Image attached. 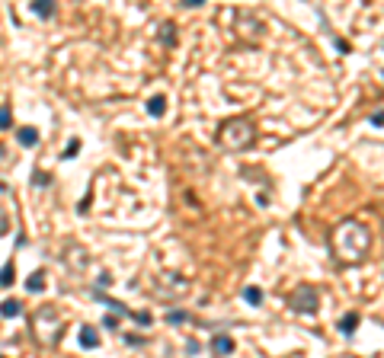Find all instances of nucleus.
I'll return each mask as SVG.
<instances>
[{"instance_id": "nucleus-1", "label": "nucleus", "mask_w": 384, "mask_h": 358, "mask_svg": "<svg viewBox=\"0 0 384 358\" xmlns=\"http://www.w3.org/2000/svg\"><path fill=\"white\" fill-rule=\"evenodd\" d=\"M292 307L301 310V313H314L317 310V288L314 285H301V288L295 291V297H292Z\"/></svg>"}, {"instance_id": "nucleus-2", "label": "nucleus", "mask_w": 384, "mask_h": 358, "mask_svg": "<svg viewBox=\"0 0 384 358\" xmlns=\"http://www.w3.org/2000/svg\"><path fill=\"white\" fill-rule=\"evenodd\" d=\"M211 352H215V355H230V352H234V339H230V336H215V339H211Z\"/></svg>"}, {"instance_id": "nucleus-3", "label": "nucleus", "mask_w": 384, "mask_h": 358, "mask_svg": "<svg viewBox=\"0 0 384 358\" xmlns=\"http://www.w3.org/2000/svg\"><path fill=\"white\" fill-rule=\"evenodd\" d=\"M16 141H19L23 147H35L38 144V131L35 128H19L16 131Z\"/></svg>"}, {"instance_id": "nucleus-4", "label": "nucleus", "mask_w": 384, "mask_h": 358, "mask_svg": "<svg viewBox=\"0 0 384 358\" xmlns=\"http://www.w3.org/2000/svg\"><path fill=\"white\" fill-rule=\"evenodd\" d=\"M80 345H87V349H96V345H100V336H96V329H93V326L80 329Z\"/></svg>"}, {"instance_id": "nucleus-5", "label": "nucleus", "mask_w": 384, "mask_h": 358, "mask_svg": "<svg viewBox=\"0 0 384 358\" xmlns=\"http://www.w3.org/2000/svg\"><path fill=\"white\" fill-rule=\"evenodd\" d=\"M19 313H23V304H19V301H3V304H0V317H19Z\"/></svg>"}, {"instance_id": "nucleus-6", "label": "nucleus", "mask_w": 384, "mask_h": 358, "mask_svg": "<svg viewBox=\"0 0 384 358\" xmlns=\"http://www.w3.org/2000/svg\"><path fill=\"white\" fill-rule=\"evenodd\" d=\"M355 326H359V317H355V313H346L343 320H339V333H346V336H352Z\"/></svg>"}, {"instance_id": "nucleus-7", "label": "nucleus", "mask_w": 384, "mask_h": 358, "mask_svg": "<svg viewBox=\"0 0 384 358\" xmlns=\"http://www.w3.org/2000/svg\"><path fill=\"white\" fill-rule=\"evenodd\" d=\"M163 109H167V99H163V96H154L151 102H147V112H151L154 119H157V115H163Z\"/></svg>"}, {"instance_id": "nucleus-8", "label": "nucleus", "mask_w": 384, "mask_h": 358, "mask_svg": "<svg viewBox=\"0 0 384 358\" xmlns=\"http://www.w3.org/2000/svg\"><path fill=\"white\" fill-rule=\"evenodd\" d=\"M244 301H246V304H253V307H260L262 304V291L260 288H244Z\"/></svg>"}, {"instance_id": "nucleus-9", "label": "nucleus", "mask_w": 384, "mask_h": 358, "mask_svg": "<svg viewBox=\"0 0 384 358\" xmlns=\"http://www.w3.org/2000/svg\"><path fill=\"white\" fill-rule=\"evenodd\" d=\"M32 10H35L38 16H52L54 13V3H52V0H35V3H32Z\"/></svg>"}, {"instance_id": "nucleus-10", "label": "nucleus", "mask_w": 384, "mask_h": 358, "mask_svg": "<svg viewBox=\"0 0 384 358\" xmlns=\"http://www.w3.org/2000/svg\"><path fill=\"white\" fill-rule=\"evenodd\" d=\"M42 282H45V275H42V272H32L29 282H26V288H29V291H42V288H45Z\"/></svg>"}, {"instance_id": "nucleus-11", "label": "nucleus", "mask_w": 384, "mask_h": 358, "mask_svg": "<svg viewBox=\"0 0 384 358\" xmlns=\"http://www.w3.org/2000/svg\"><path fill=\"white\" fill-rule=\"evenodd\" d=\"M13 272H16V269H13V262H7V266L0 269V285H3V288H7L10 282H13Z\"/></svg>"}, {"instance_id": "nucleus-12", "label": "nucleus", "mask_w": 384, "mask_h": 358, "mask_svg": "<svg viewBox=\"0 0 384 358\" xmlns=\"http://www.w3.org/2000/svg\"><path fill=\"white\" fill-rule=\"evenodd\" d=\"M186 320H189V313H186V310H173V313H167V323H176V326H179V323H186Z\"/></svg>"}, {"instance_id": "nucleus-13", "label": "nucleus", "mask_w": 384, "mask_h": 358, "mask_svg": "<svg viewBox=\"0 0 384 358\" xmlns=\"http://www.w3.org/2000/svg\"><path fill=\"white\" fill-rule=\"evenodd\" d=\"M77 151H80V141H77V137H74V141H70V144H68V151H64V157H68V160H70V157H77Z\"/></svg>"}, {"instance_id": "nucleus-14", "label": "nucleus", "mask_w": 384, "mask_h": 358, "mask_svg": "<svg viewBox=\"0 0 384 358\" xmlns=\"http://www.w3.org/2000/svg\"><path fill=\"white\" fill-rule=\"evenodd\" d=\"M131 317H135L141 326H151V313H131Z\"/></svg>"}, {"instance_id": "nucleus-15", "label": "nucleus", "mask_w": 384, "mask_h": 358, "mask_svg": "<svg viewBox=\"0 0 384 358\" xmlns=\"http://www.w3.org/2000/svg\"><path fill=\"white\" fill-rule=\"evenodd\" d=\"M0 128H10V109H0Z\"/></svg>"}, {"instance_id": "nucleus-16", "label": "nucleus", "mask_w": 384, "mask_h": 358, "mask_svg": "<svg viewBox=\"0 0 384 358\" xmlns=\"http://www.w3.org/2000/svg\"><path fill=\"white\" fill-rule=\"evenodd\" d=\"M32 183H35V186H48V173H35V176H32Z\"/></svg>"}, {"instance_id": "nucleus-17", "label": "nucleus", "mask_w": 384, "mask_h": 358, "mask_svg": "<svg viewBox=\"0 0 384 358\" xmlns=\"http://www.w3.org/2000/svg\"><path fill=\"white\" fill-rule=\"evenodd\" d=\"M125 342L128 345H144V336H125Z\"/></svg>"}, {"instance_id": "nucleus-18", "label": "nucleus", "mask_w": 384, "mask_h": 358, "mask_svg": "<svg viewBox=\"0 0 384 358\" xmlns=\"http://www.w3.org/2000/svg\"><path fill=\"white\" fill-rule=\"evenodd\" d=\"M381 119H384L381 109H375V112H371V125H375V128H381Z\"/></svg>"}, {"instance_id": "nucleus-19", "label": "nucleus", "mask_w": 384, "mask_h": 358, "mask_svg": "<svg viewBox=\"0 0 384 358\" xmlns=\"http://www.w3.org/2000/svg\"><path fill=\"white\" fill-rule=\"evenodd\" d=\"M199 349H202V345L195 342V339H189V342H186V352H189V355H195V352H199Z\"/></svg>"}, {"instance_id": "nucleus-20", "label": "nucleus", "mask_w": 384, "mask_h": 358, "mask_svg": "<svg viewBox=\"0 0 384 358\" xmlns=\"http://www.w3.org/2000/svg\"><path fill=\"white\" fill-rule=\"evenodd\" d=\"M103 323H106V326H109V329H115V326H119V320H115L112 313H109V317H106V320H103Z\"/></svg>"}]
</instances>
